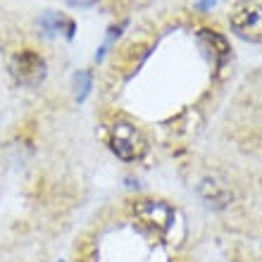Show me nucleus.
<instances>
[{
    "label": "nucleus",
    "instance_id": "obj_1",
    "mask_svg": "<svg viewBox=\"0 0 262 262\" xmlns=\"http://www.w3.org/2000/svg\"><path fill=\"white\" fill-rule=\"evenodd\" d=\"M110 148L119 160L134 162V160H141L145 155L148 141H145L143 131L131 122H115L110 126Z\"/></svg>",
    "mask_w": 262,
    "mask_h": 262
},
{
    "label": "nucleus",
    "instance_id": "obj_2",
    "mask_svg": "<svg viewBox=\"0 0 262 262\" xmlns=\"http://www.w3.org/2000/svg\"><path fill=\"white\" fill-rule=\"evenodd\" d=\"M134 217L145 231L158 238H165L174 222V210L160 200H138L134 203Z\"/></svg>",
    "mask_w": 262,
    "mask_h": 262
},
{
    "label": "nucleus",
    "instance_id": "obj_3",
    "mask_svg": "<svg viewBox=\"0 0 262 262\" xmlns=\"http://www.w3.org/2000/svg\"><path fill=\"white\" fill-rule=\"evenodd\" d=\"M231 29L243 41L262 43V5L255 0H238L231 10Z\"/></svg>",
    "mask_w": 262,
    "mask_h": 262
},
{
    "label": "nucleus",
    "instance_id": "obj_4",
    "mask_svg": "<svg viewBox=\"0 0 262 262\" xmlns=\"http://www.w3.org/2000/svg\"><path fill=\"white\" fill-rule=\"evenodd\" d=\"M10 72L12 76L17 79V83L21 86H38V83L46 79L48 74V69H46V60H43L38 53L34 50H21L17 55L12 57V62H10Z\"/></svg>",
    "mask_w": 262,
    "mask_h": 262
},
{
    "label": "nucleus",
    "instance_id": "obj_5",
    "mask_svg": "<svg viewBox=\"0 0 262 262\" xmlns=\"http://www.w3.org/2000/svg\"><path fill=\"white\" fill-rule=\"evenodd\" d=\"M198 195L205 200V205L210 207H227L231 203V193H229V188L217 179H203L198 184Z\"/></svg>",
    "mask_w": 262,
    "mask_h": 262
},
{
    "label": "nucleus",
    "instance_id": "obj_6",
    "mask_svg": "<svg viewBox=\"0 0 262 262\" xmlns=\"http://www.w3.org/2000/svg\"><path fill=\"white\" fill-rule=\"evenodd\" d=\"M198 41H200V46L214 57V64H217V67H222V64L229 60V53H231V50H229V43L224 36L214 34L210 29H203L198 34Z\"/></svg>",
    "mask_w": 262,
    "mask_h": 262
},
{
    "label": "nucleus",
    "instance_id": "obj_7",
    "mask_svg": "<svg viewBox=\"0 0 262 262\" xmlns=\"http://www.w3.org/2000/svg\"><path fill=\"white\" fill-rule=\"evenodd\" d=\"M41 29L46 31L48 36H55V34H64L67 38H74V31H76V24L69 17H62L60 12H46L41 17Z\"/></svg>",
    "mask_w": 262,
    "mask_h": 262
},
{
    "label": "nucleus",
    "instance_id": "obj_8",
    "mask_svg": "<svg viewBox=\"0 0 262 262\" xmlns=\"http://www.w3.org/2000/svg\"><path fill=\"white\" fill-rule=\"evenodd\" d=\"M72 83H74V98L79 103H83L91 91V72H76Z\"/></svg>",
    "mask_w": 262,
    "mask_h": 262
},
{
    "label": "nucleus",
    "instance_id": "obj_9",
    "mask_svg": "<svg viewBox=\"0 0 262 262\" xmlns=\"http://www.w3.org/2000/svg\"><path fill=\"white\" fill-rule=\"evenodd\" d=\"M69 7H91V5H96L98 0H64Z\"/></svg>",
    "mask_w": 262,
    "mask_h": 262
},
{
    "label": "nucleus",
    "instance_id": "obj_10",
    "mask_svg": "<svg viewBox=\"0 0 262 262\" xmlns=\"http://www.w3.org/2000/svg\"><path fill=\"white\" fill-rule=\"evenodd\" d=\"M212 3H214V0H203V3H198V7H200V10H205V7L212 5Z\"/></svg>",
    "mask_w": 262,
    "mask_h": 262
}]
</instances>
